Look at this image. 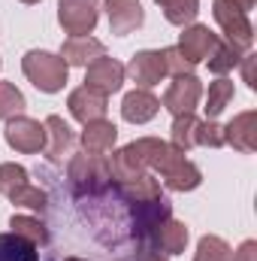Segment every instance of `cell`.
Instances as JSON below:
<instances>
[{
    "mask_svg": "<svg viewBox=\"0 0 257 261\" xmlns=\"http://www.w3.org/2000/svg\"><path fill=\"white\" fill-rule=\"evenodd\" d=\"M24 76L40 88V91H46V94H52V91H61L67 82V64L64 58H58V55H52V52H27L24 55Z\"/></svg>",
    "mask_w": 257,
    "mask_h": 261,
    "instance_id": "obj_1",
    "label": "cell"
},
{
    "mask_svg": "<svg viewBox=\"0 0 257 261\" xmlns=\"http://www.w3.org/2000/svg\"><path fill=\"white\" fill-rule=\"evenodd\" d=\"M6 143L18 152H40L46 146V125L24 119V116H15L6 122Z\"/></svg>",
    "mask_w": 257,
    "mask_h": 261,
    "instance_id": "obj_2",
    "label": "cell"
},
{
    "mask_svg": "<svg viewBox=\"0 0 257 261\" xmlns=\"http://www.w3.org/2000/svg\"><path fill=\"white\" fill-rule=\"evenodd\" d=\"M124 82V67L112 58H97L88 64V73H85V88L97 91V94H115Z\"/></svg>",
    "mask_w": 257,
    "mask_h": 261,
    "instance_id": "obj_3",
    "label": "cell"
},
{
    "mask_svg": "<svg viewBox=\"0 0 257 261\" xmlns=\"http://www.w3.org/2000/svg\"><path fill=\"white\" fill-rule=\"evenodd\" d=\"M215 21L224 28L227 40H230L233 46H251L254 31H251V24H248V18H245L242 9L230 6L227 0H215Z\"/></svg>",
    "mask_w": 257,
    "mask_h": 261,
    "instance_id": "obj_4",
    "label": "cell"
},
{
    "mask_svg": "<svg viewBox=\"0 0 257 261\" xmlns=\"http://www.w3.org/2000/svg\"><path fill=\"white\" fill-rule=\"evenodd\" d=\"M61 24L73 37H88L97 24V0H61Z\"/></svg>",
    "mask_w": 257,
    "mask_h": 261,
    "instance_id": "obj_5",
    "label": "cell"
},
{
    "mask_svg": "<svg viewBox=\"0 0 257 261\" xmlns=\"http://www.w3.org/2000/svg\"><path fill=\"white\" fill-rule=\"evenodd\" d=\"M215 46H218V37H215L209 28H203V24H194V28H188V31L182 34V40H179V55H182V58H185V61L194 67L197 61L209 58Z\"/></svg>",
    "mask_w": 257,
    "mask_h": 261,
    "instance_id": "obj_6",
    "label": "cell"
},
{
    "mask_svg": "<svg viewBox=\"0 0 257 261\" xmlns=\"http://www.w3.org/2000/svg\"><path fill=\"white\" fill-rule=\"evenodd\" d=\"M197 100H200V82L194 79L191 73H188V76H176V82H173L170 91L164 94V107H167L170 113H176V116L191 113L194 107H197Z\"/></svg>",
    "mask_w": 257,
    "mask_h": 261,
    "instance_id": "obj_7",
    "label": "cell"
},
{
    "mask_svg": "<svg viewBox=\"0 0 257 261\" xmlns=\"http://www.w3.org/2000/svg\"><path fill=\"white\" fill-rule=\"evenodd\" d=\"M106 12H109V28L118 37H124L133 28L142 24V6H139V0H106Z\"/></svg>",
    "mask_w": 257,
    "mask_h": 261,
    "instance_id": "obj_8",
    "label": "cell"
},
{
    "mask_svg": "<svg viewBox=\"0 0 257 261\" xmlns=\"http://www.w3.org/2000/svg\"><path fill=\"white\" fill-rule=\"evenodd\" d=\"M124 73L133 76V82L148 88V85H157L167 76V64H164L160 52H139V55H133V61H130V67Z\"/></svg>",
    "mask_w": 257,
    "mask_h": 261,
    "instance_id": "obj_9",
    "label": "cell"
},
{
    "mask_svg": "<svg viewBox=\"0 0 257 261\" xmlns=\"http://www.w3.org/2000/svg\"><path fill=\"white\" fill-rule=\"evenodd\" d=\"M70 113H73L82 125L97 122V119H103V113H106V97L82 85V88H76V91L70 94Z\"/></svg>",
    "mask_w": 257,
    "mask_h": 261,
    "instance_id": "obj_10",
    "label": "cell"
},
{
    "mask_svg": "<svg viewBox=\"0 0 257 261\" xmlns=\"http://www.w3.org/2000/svg\"><path fill=\"white\" fill-rule=\"evenodd\" d=\"M70 179L76 189H94L106 179V167L97 155H79L70 164Z\"/></svg>",
    "mask_w": 257,
    "mask_h": 261,
    "instance_id": "obj_11",
    "label": "cell"
},
{
    "mask_svg": "<svg viewBox=\"0 0 257 261\" xmlns=\"http://www.w3.org/2000/svg\"><path fill=\"white\" fill-rule=\"evenodd\" d=\"M157 107H160V100L154 94H148V91H130L127 97H124V103H121V116L127 122H133V125H142V122H148V119L157 116Z\"/></svg>",
    "mask_w": 257,
    "mask_h": 261,
    "instance_id": "obj_12",
    "label": "cell"
},
{
    "mask_svg": "<svg viewBox=\"0 0 257 261\" xmlns=\"http://www.w3.org/2000/svg\"><path fill=\"white\" fill-rule=\"evenodd\" d=\"M64 64H76V67H88L91 61L103 58V46L91 37H70L64 43V52H61Z\"/></svg>",
    "mask_w": 257,
    "mask_h": 261,
    "instance_id": "obj_13",
    "label": "cell"
},
{
    "mask_svg": "<svg viewBox=\"0 0 257 261\" xmlns=\"http://www.w3.org/2000/svg\"><path fill=\"white\" fill-rule=\"evenodd\" d=\"M115 137H118V128H115L112 122L97 119V122H88V125H85L82 143H85L88 155H103V152H109V149L115 146Z\"/></svg>",
    "mask_w": 257,
    "mask_h": 261,
    "instance_id": "obj_14",
    "label": "cell"
},
{
    "mask_svg": "<svg viewBox=\"0 0 257 261\" xmlns=\"http://www.w3.org/2000/svg\"><path fill=\"white\" fill-rule=\"evenodd\" d=\"M46 134H52V143H49V158L58 164V161H64V155H70V149H73V130L67 125L61 116H49L46 119Z\"/></svg>",
    "mask_w": 257,
    "mask_h": 261,
    "instance_id": "obj_15",
    "label": "cell"
},
{
    "mask_svg": "<svg viewBox=\"0 0 257 261\" xmlns=\"http://www.w3.org/2000/svg\"><path fill=\"white\" fill-rule=\"evenodd\" d=\"M154 240H157V249H160L164 255H176V252H182L185 243H188V228L179 225V222H173V219H167V222L157 225Z\"/></svg>",
    "mask_w": 257,
    "mask_h": 261,
    "instance_id": "obj_16",
    "label": "cell"
},
{
    "mask_svg": "<svg viewBox=\"0 0 257 261\" xmlns=\"http://www.w3.org/2000/svg\"><path fill=\"white\" fill-rule=\"evenodd\" d=\"M224 143H233L236 149L251 152L254 149V113H245V116L233 119L224 128Z\"/></svg>",
    "mask_w": 257,
    "mask_h": 261,
    "instance_id": "obj_17",
    "label": "cell"
},
{
    "mask_svg": "<svg viewBox=\"0 0 257 261\" xmlns=\"http://www.w3.org/2000/svg\"><path fill=\"white\" fill-rule=\"evenodd\" d=\"M0 261H40L37 243L18 237V234H0Z\"/></svg>",
    "mask_w": 257,
    "mask_h": 261,
    "instance_id": "obj_18",
    "label": "cell"
},
{
    "mask_svg": "<svg viewBox=\"0 0 257 261\" xmlns=\"http://www.w3.org/2000/svg\"><path fill=\"white\" fill-rule=\"evenodd\" d=\"M9 228H12V234L24 237V240H30V243H46V240H49L43 222H37V219H30V216H12V219H9Z\"/></svg>",
    "mask_w": 257,
    "mask_h": 261,
    "instance_id": "obj_19",
    "label": "cell"
},
{
    "mask_svg": "<svg viewBox=\"0 0 257 261\" xmlns=\"http://www.w3.org/2000/svg\"><path fill=\"white\" fill-rule=\"evenodd\" d=\"M233 97V82H227V79H218V82H212L209 85V100H206V116H209V122L227 107V100Z\"/></svg>",
    "mask_w": 257,
    "mask_h": 261,
    "instance_id": "obj_20",
    "label": "cell"
},
{
    "mask_svg": "<svg viewBox=\"0 0 257 261\" xmlns=\"http://www.w3.org/2000/svg\"><path fill=\"white\" fill-rule=\"evenodd\" d=\"M24 110V94L12 82H0V119H15Z\"/></svg>",
    "mask_w": 257,
    "mask_h": 261,
    "instance_id": "obj_21",
    "label": "cell"
},
{
    "mask_svg": "<svg viewBox=\"0 0 257 261\" xmlns=\"http://www.w3.org/2000/svg\"><path fill=\"white\" fill-rule=\"evenodd\" d=\"M233 64H239V46L233 43H218L209 55V70L212 73H227Z\"/></svg>",
    "mask_w": 257,
    "mask_h": 261,
    "instance_id": "obj_22",
    "label": "cell"
},
{
    "mask_svg": "<svg viewBox=\"0 0 257 261\" xmlns=\"http://www.w3.org/2000/svg\"><path fill=\"white\" fill-rule=\"evenodd\" d=\"M27 186V170L18 164H0V195L12 197L18 189Z\"/></svg>",
    "mask_w": 257,
    "mask_h": 261,
    "instance_id": "obj_23",
    "label": "cell"
},
{
    "mask_svg": "<svg viewBox=\"0 0 257 261\" xmlns=\"http://www.w3.org/2000/svg\"><path fill=\"white\" fill-rule=\"evenodd\" d=\"M194 130H197V119L191 113L176 116V122H173V149L185 152L188 146H194Z\"/></svg>",
    "mask_w": 257,
    "mask_h": 261,
    "instance_id": "obj_24",
    "label": "cell"
},
{
    "mask_svg": "<svg viewBox=\"0 0 257 261\" xmlns=\"http://www.w3.org/2000/svg\"><path fill=\"white\" fill-rule=\"evenodd\" d=\"M194 261H233V252L221 237H203Z\"/></svg>",
    "mask_w": 257,
    "mask_h": 261,
    "instance_id": "obj_25",
    "label": "cell"
},
{
    "mask_svg": "<svg viewBox=\"0 0 257 261\" xmlns=\"http://www.w3.org/2000/svg\"><path fill=\"white\" fill-rule=\"evenodd\" d=\"M160 6H164L167 21H173V24H185V21L197 18V0H164Z\"/></svg>",
    "mask_w": 257,
    "mask_h": 261,
    "instance_id": "obj_26",
    "label": "cell"
},
{
    "mask_svg": "<svg viewBox=\"0 0 257 261\" xmlns=\"http://www.w3.org/2000/svg\"><path fill=\"white\" fill-rule=\"evenodd\" d=\"M194 143H203V146H224V134L215 122H197V130H194Z\"/></svg>",
    "mask_w": 257,
    "mask_h": 261,
    "instance_id": "obj_27",
    "label": "cell"
},
{
    "mask_svg": "<svg viewBox=\"0 0 257 261\" xmlns=\"http://www.w3.org/2000/svg\"><path fill=\"white\" fill-rule=\"evenodd\" d=\"M12 200L21 203V206H30V210H43V206H46V195H43L40 189H30V186L18 189V192L12 195Z\"/></svg>",
    "mask_w": 257,
    "mask_h": 261,
    "instance_id": "obj_28",
    "label": "cell"
},
{
    "mask_svg": "<svg viewBox=\"0 0 257 261\" xmlns=\"http://www.w3.org/2000/svg\"><path fill=\"white\" fill-rule=\"evenodd\" d=\"M164 64H167V73H176V76H185V70H191V64L179 55V49H164Z\"/></svg>",
    "mask_w": 257,
    "mask_h": 261,
    "instance_id": "obj_29",
    "label": "cell"
},
{
    "mask_svg": "<svg viewBox=\"0 0 257 261\" xmlns=\"http://www.w3.org/2000/svg\"><path fill=\"white\" fill-rule=\"evenodd\" d=\"M233 261H254V243H251V240L242 243V249L233 255Z\"/></svg>",
    "mask_w": 257,
    "mask_h": 261,
    "instance_id": "obj_30",
    "label": "cell"
},
{
    "mask_svg": "<svg viewBox=\"0 0 257 261\" xmlns=\"http://www.w3.org/2000/svg\"><path fill=\"white\" fill-rule=\"evenodd\" d=\"M230 6H236V9H242V12H248L251 6H254V0H227Z\"/></svg>",
    "mask_w": 257,
    "mask_h": 261,
    "instance_id": "obj_31",
    "label": "cell"
},
{
    "mask_svg": "<svg viewBox=\"0 0 257 261\" xmlns=\"http://www.w3.org/2000/svg\"><path fill=\"white\" fill-rule=\"evenodd\" d=\"M139 261H164V258H160V252H142Z\"/></svg>",
    "mask_w": 257,
    "mask_h": 261,
    "instance_id": "obj_32",
    "label": "cell"
},
{
    "mask_svg": "<svg viewBox=\"0 0 257 261\" xmlns=\"http://www.w3.org/2000/svg\"><path fill=\"white\" fill-rule=\"evenodd\" d=\"M24 3H37V0H24Z\"/></svg>",
    "mask_w": 257,
    "mask_h": 261,
    "instance_id": "obj_33",
    "label": "cell"
},
{
    "mask_svg": "<svg viewBox=\"0 0 257 261\" xmlns=\"http://www.w3.org/2000/svg\"><path fill=\"white\" fill-rule=\"evenodd\" d=\"M157 3H164V0H157Z\"/></svg>",
    "mask_w": 257,
    "mask_h": 261,
    "instance_id": "obj_34",
    "label": "cell"
},
{
    "mask_svg": "<svg viewBox=\"0 0 257 261\" xmlns=\"http://www.w3.org/2000/svg\"><path fill=\"white\" fill-rule=\"evenodd\" d=\"M70 261H76V258H70Z\"/></svg>",
    "mask_w": 257,
    "mask_h": 261,
    "instance_id": "obj_35",
    "label": "cell"
}]
</instances>
